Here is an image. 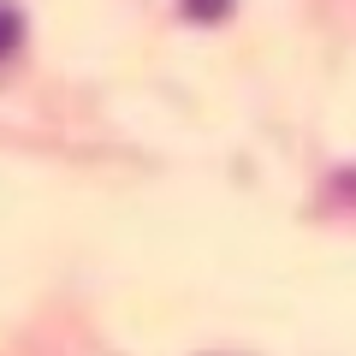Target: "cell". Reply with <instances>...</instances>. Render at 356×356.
<instances>
[{"mask_svg": "<svg viewBox=\"0 0 356 356\" xmlns=\"http://www.w3.org/2000/svg\"><path fill=\"white\" fill-rule=\"evenodd\" d=\"M18 42V18L13 13H0V60H6V48Z\"/></svg>", "mask_w": 356, "mask_h": 356, "instance_id": "obj_1", "label": "cell"}]
</instances>
